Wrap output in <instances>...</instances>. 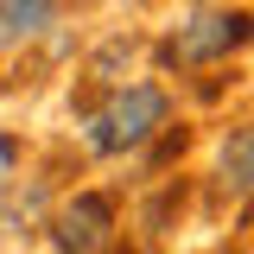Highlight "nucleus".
Here are the masks:
<instances>
[{"mask_svg":"<svg viewBox=\"0 0 254 254\" xmlns=\"http://www.w3.org/2000/svg\"><path fill=\"white\" fill-rule=\"evenodd\" d=\"M197 254H242L235 242H210V248H197Z\"/></svg>","mask_w":254,"mask_h":254,"instance_id":"7","label":"nucleus"},{"mask_svg":"<svg viewBox=\"0 0 254 254\" xmlns=\"http://www.w3.org/2000/svg\"><path fill=\"white\" fill-rule=\"evenodd\" d=\"M58 19H64V0H0V51L45 38Z\"/></svg>","mask_w":254,"mask_h":254,"instance_id":"5","label":"nucleus"},{"mask_svg":"<svg viewBox=\"0 0 254 254\" xmlns=\"http://www.w3.org/2000/svg\"><path fill=\"white\" fill-rule=\"evenodd\" d=\"M159 64L178 70V76H197V70H222L229 58L254 51V6H229V0H197L185 19L159 32Z\"/></svg>","mask_w":254,"mask_h":254,"instance_id":"2","label":"nucleus"},{"mask_svg":"<svg viewBox=\"0 0 254 254\" xmlns=\"http://www.w3.org/2000/svg\"><path fill=\"white\" fill-rule=\"evenodd\" d=\"M210 203L229 210H248L254 203V108L216 133V153H210Z\"/></svg>","mask_w":254,"mask_h":254,"instance_id":"4","label":"nucleus"},{"mask_svg":"<svg viewBox=\"0 0 254 254\" xmlns=\"http://www.w3.org/2000/svg\"><path fill=\"white\" fill-rule=\"evenodd\" d=\"M248 254H254V229H248Z\"/></svg>","mask_w":254,"mask_h":254,"instance_id":"8","label":"nucleus"},{"mask_svg":"<svg viewBox=\"0 0 254 254\" xmlns=\"http://www.w3.org/2000/svg\"><path fill=\"white\" fill-rule=\"evenodd\" d=\"M19 153H26V146H19L13 133H0V190L13 185V172H19Z\"/></svg>","mask_w":254,"mask_h":254,"instance_id":"6","label":"nucleus"},{"mask_svg":"<svg viewBox=\"0 0 254 254\" xmlns=\"http://www.w3.org/2000/svg\"><path fill=\"white\" fill-rule=\"evenodd\" d=\"M172 89L165 83H108V89L76 108V133L95 159H127V153H146L159 133L172 127Z\"/></svg>","mask_w":254,"mask_h":254,"instance_id":"1","label":"nucleus"},{"mask_svg":"<svg viewBox=\"0 0 254 254\" xmlns=\"http://www.w3.org/2000/svg\"><path fill=\"white\" fill-rule=\"evenodd\" d=\"M115 197L108 190H76V197H64L58 216H51V248L58 254H108L115 248Z\"/></svg>","mask_w":254,"mask_h":254,"instance_id":"3","label":"nucleus"}]
</instances>
